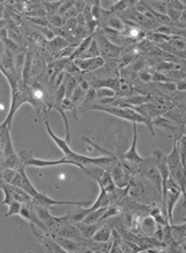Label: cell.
Wrapping results in <instances>:
<instances>
[{"label":"cell","mask_w":186,"mask_h":253,"mask_svg":"<svg viewBox=\"0 0 186 253\" xmlns=\"http://www.w3.org/2000/svg\"><path fill=\"white\" fill-rule=\"evenodd\" d=\"M85 111H101V112H105V114L112 115V116H116L118 119H122L125 122H129L132 124H144V126H148V129L150 131V133L153 136L156 135L154 133V128H153V124L150 122H148L147 119L144 118L143 115H140L134 108H126V107H113V105H91L88 107ZM84 111V112H85Z\"/></svg>","instance_id":"1"},{"label":"cell","mask_w":186,"mask_h":253,"mask_svg":"<svg viewBox=\"0 0 186 253\" xmlns=\"http://www.w3.org/2000/svg\"><path fill=\"white\" fill-rule=\"evenodd\" d=\"M20 156V160L24 164V167H36V168H45V167H55V166H74L81 168L84 170L82 167H80L77 163L71 162V160H67V159H59V160H45V159H40V157H35L32 155L31 151H22L19 153Z\"/></svg>","instance_id":"2"},{"label":"cell","mask_w":186,"mask_h":253,"mask_svg":"<svg viewBox=\"0 0 186 253\" xmlns=\"http://www.w3.org/2000/svg\"><path fill=\"white\" fill-rule=\"evenodd\" d=\"M95 40L99 44L100 55L104 59H108V60H112V59H117L122 52L121 45H117L109 39L108 36L105 35L104 32L101 30H97L95 32Z\"/></svg>","instance_id":"3"},{"label":"cell","mask_w":186,"mask_h":253,"mask_svg":"<svg viewBox=\"0 0 186 253\" xmlns=\"http://www.w3.org/2000/svg\"><path fill=\"white\" fill-rule=\"evenodd\" d=\"M139 170L147 179L153 181L154 185H156L157 191L161 192V189H162V176H161L160 169H158V167L154 162V157H145L144 162L139 164Z\"/></svg>","instance_id":"4"},{"label":"cell","mask_w":186,"mask_h":253,"mask_svg":"<svg viewBox=\"0 0 186 253\" xmlns=\"http://www.w3.org/2000/svg\"><path fill=\"white\" fill-rule=\"evenodd\" d=\"M118 159H120V162H121L122 167L125 168V170L128 163L133 164V166H139L140 163L144 162L145 157L141 156L139 151H137V124H133V143H132V145H130L126 152L120 155Z\"/></svg>","instance_id":"5"},{"label":"cell","mask_w":186,"mask_h":253,"mask_svg":"<svg viewBox=\"0 0 186 253\" xmlns=\"http://www.w3.org/2000/svg\"><path fill=\"white\" fill-rule=\"evenodd\" d=\"M166 163H168L170 176L176 175L178 170H181L182 168H185L181 162V156H180V152H178L177 144H176V140H174V143H173L172 152L169 153L168 156H166Z\"/></svg>","instance_id":"6"},{"label":"cell","mask_w":186,"mask_h":253,"mask_svg":"<svg viewBox=\"0 0 186 253\" xmlns=\"http://www.w3.org/2000/svg\"><path fill=\"white\" fill-rule=\"evenodd\" d=\"M74 63L77 66L78 70L87 72V71H97L101 68L105 64V59L101 56L95 59H76Z\"/></svg>","instance_id":"7"},{"label":"cell","mask_w":186,"mask_h":253,"mask_svg":"<svg viewBox=\"0 0 186 253\" xmlns=\"http://www.w3.org/2000/svg\"><path fill=\"white\" fill-rule=\"evenodd\" d=\"M145 3L150 8L151 12L158 13V15H166L168 13V1L156 0V1H145Z\"/></svg>","instance_id":"8"},{"label":"cell","mask_w":186,"mask_h":253,"mask_svg":"<svg viewBox=\"0 0 186 253\" xmlns=\"http://www.w3.org/2000/svg\"><path fill=\"white\" fill-rule=\"evenodd\" d=\"M85 96H87V91H85L84 88L80 87V85H77L76 89L74 91V93H72V96H71V100H72V103H74L76 108H77V107L80 108V105L82 104V101H84Z\"/></svg>","instance_id":"9"},{"label":"cell","mask_w":186,"mask_h":253,"mask_svg":"<svg viewBox=\"0 0 186 253\" xmlns=\"http://www.w3.org/2000/svg\"><path fill=\"white\" fill-rule=\"evenodd\" d=\"M109 239H111V228L109 227L100 228L92 237V240L96 241V243H107Z\"/></svg>","instance_id":"10"},{"label":"cell","mask_w":186,"mask_h":253,"mask_svg":"<svg viewBox=\"0 0 186 253\" xmlns=\"http://www.w3.org/2000/svg\"><path fill=\"white\" fill-rule=\"evenodd\" d=\"M56 243L60 245L61 248H64L67 252L74 253L76 251H78V245H76L72 240L70 239H64V237H60V239H56Z\"/></svg>","instance_id":"11"},{"label":"cell","mask_w":186,"mask_h":253,"mask_svg":"<svg viewBox=\"0 0 186 253\" xmlns=\"http://www.w3.org/2000/svg\"><path fill=\"white\" fill-rule=\"evenodd\" d=\"M176 144H177L178 152H180V156H181L182 164H184V167L186 168V136H180V137L176 140Z\"/></svg>","instance_id":"12"},{"label":"cell","mask_w":186,"mask_h":253,"mask_svg":"<svg viewBox=\"0 0 186 253\" xmlns=\"http://www.w3.org/2000/svg\"><path fill=\"white\" fill-rule=\"evenodd\" d=\"M101 55H100V49H99V44H97V42L95 40V38H93V42H92L91 47L88 48V51L84 55H82L80 59H95V57H100Z\"/></svg>","instance_id":"13"},{"label":"cell","mask_w":186,"mask_h":253,"mask_svg":"<svg viewBox=\"0 0 186 253\" xmlns=\"http://www.w3.org/2000/svg\"><path fill=\"white\" fill-rule=\"evenodd\" d=\"M49 45H51L52 52H56V51H59V53H60V51H63V49L67 48L68 43H67V40H64L63 38H55V39L51 40Z\"/></svg>","instance_id":"14"},{"label":"cell","mask_w":186,"mask_h":253,"mask_svg":"<svg viewBox=\"0 0 186 253\" xmlns=\"http://www.w3.org/2000/svg\"><path fill=\"white\" fill-rule=\"evenodd\" d=\"M23 208L22 203H19V201L13 200L11 204L8 205V212L5 213V217H9V216H12V214H20Z\"/></svg>","instance_id":"15"},{"label":"cell","mask_w":186,"mask_h":253,"mask_svg":"<svg viewBox=\"0 0 186 253\" xmlns=\"http://www.w3.org/2000/svg\"><path fill=\"white\" fill-rule=\"evenodd\" d=\"M97 97H100L101 100L104 99H113V97H117L116 92L111 89V88H100L97 91Z\"/></svg>","instance_id":"16"},{"label":"cell","mask_w":186,"mask_h":253,"mask_svg":"<svg viewBox=\"0 0 186 253\" xmlns=\"http://www.w3.org/2000/svg\"><path fill=\"white\" fill-rule=\"evenodd\" d=\"M139 76L144 83H150L151 80H153V75L150 72H147V71H140Z\"/></svg>","instance_id":"17"},{"label":"cell","mask_w":186,"mask_h":253,"mask_svg":"<svg viewBox=\"0 0 186 253\" xmlns=\"http://www.w3.org/2000/svg\"><path fill=\"white\" fill-rule=\"evenodd\" d=\"M48 19H49V22L52 23L53 26H56V27H61L63 26V23H64V20H63L60 16H56V15H55V16H49Z\"/></svg>","instance_id":"18"},{"label":"cell","mask_w":186,"mask_h":253,"mask_svg":"<svg viewBox=\"0 0 186 253\" xmlns=\"http://www.w3.org/2000/svg\"><path fill=\"white\" fill-rule=\"evenodd\" d=\"M173 68H176V66L172 64V63H168V61H161V64L158 66V70L169 71V70H173Z\"/></svg>","instance_id":"19"},{"label":"cell","mask_w":186,"mask_h":253,"mask_svg":"<svg viewBox=\"0 0 186 253\" xmlns=\"http://www.w3.org/2000/svg\"><path fill=\"white\" fill-rule=\"evenodd\" d=\"M177 91H186V80H182V82L177 83Z\"/></svg>","instance_id":"20"},{"label":"cell","mask_w":186,"mask_h":253,"mask_svg":"<svg viewBox=\"0 0 186 253\" xmlns=\"http://www.w3.org/2000/svg\"><path fill=\"white\" fill-rule=\"evenodd\" d=\"M72 4H74V3H68V1H65V5H68V7H71V5H72ZM67 9H68V8H65V7H63V8H61L60 11H59V12L64 13L65 11H67Z\"/></svg>","instance_id":"21"},{"label":"cell","mask_w":186,"mask_h":253,"mask_svg":"<svg viewBox=\"0 0 186 253\" xmlns=\"http://www.w3.org/2000/svg\"><path fill=\"white\" fill-rule=\"evenodd\" d=\"M182 135L186 136V123L182 126Z\"/></svg>","instance_id":"22"},{"label":"cell","mask_w":186,"mask_h":253,"mask_svg":"<svg viewBox=\"0 0 186 253\" xmlns=\"http://www.w3.org/2000/svg\"><path fill=\"white\" fill-rule=\"evenodd\" d=\"M82 253H95V252H93V251H91V249H85V251H84Z\"/></svg>","instance_id":"23"},{"label":"cell","mask_w":186,"mask_h":253,"mask_svg":"<svg viewBox=\"0 0 186 253\" xmlns=\"http://www.w3.org/2000/svg\"><path fill=\"white\" fill-rule=\"evenodd\" d=\"M185 43H186V39H185Z\"/></svg>","instance_id":"24"}]
</instances>
